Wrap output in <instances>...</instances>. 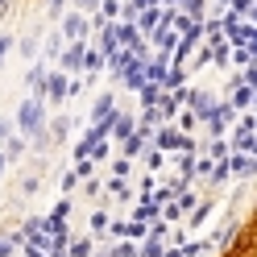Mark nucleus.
<instances>
[{"label": "nucleus", "mask_w": 257, "mask_h": 257, "mask_svg": "<svg viewBox=\"0 0 257 257\" xmlns=\"http://www.w3.org/2000/svg\"><path fill=\"white\" fill-rule=\"evenodd\" d=\"M100 5H104V0H71V9L87 13V17H91V13H100Z\"/></svg>", "instance_id": "79ce46f5"}, {"label": "nucleus", "mask_w": 257, "mask_h": 257, "mask_svg": "<svg viewBox=\"0 0 257 257\" xmlns=\"http://www.w3.org/2000/svg\"><path fill=\"white\" fill-rule=\"evenodd\" d=\"M162 5H174V9H183V5H187V0H162Z\"/></svg>", "instance_id": "4d7b16f0"}, {"label": "nucleus", "mask_w": 257, "mask_h": 257, "mask_svg": "<svg viewBox=\"0 0 257 257\" xmlns=\"http://www.w3.org/2000/svg\"><path fill=\"white\" fill-rule=\"evenodd\" d=\"M166 257H187V253H183V245H170V249H166Z\"/></svg>", "instance_id": "864d4df0"}, {"label": "nucleus", "mask_w": 257, "mask_h": 257, "mask_svg": "<svg viewBox=\"0 0 257 257\" xmlns=\"http://www.w3.org/2000/svg\"><path fill=\"white\" fill-rule=\"evenodd\" d=\"M100 71H108V58H104L100 46H87V54H83V75H100Z\"/></svg>", "instance_id": "f8f14e48"}, {"label": "nucleus", "mask_w": 257, "mask_h": 257, "mask_svg": "<svg viewBox=\"0 0 257 257\" xmlns=\"http://www.w3.org/2000/svg\"><path fill=\"white\" fill-rule=\"evenodd\" d=\"M150 228H154L150 220H128V224H124V240H137V245H141V240L150 236Z\"/></svg>", "instance_id": "dca6fc26"}, {"label": "nucleus", "mask_w": 257, "mask_h": 257, "mask_svg": "<svg viewBox=\"0 0 257 257\" xmlns=\"http://www.w3.org/2000/svg\"><path fill=\"white\" fill-rule=\"evenodd\" d=\"M154 150H162V154H195V137L162 124V128H158V137H154Z\"/></svg>", "instance_id": "f03ea898"}, {"label": "nucleus", "mask_w": 257, "mask_h": 257, "mask_svg": "<svg viewBox=\"0 0 257 257\" xmlns=\"http://www.w3.org/2000/svg\"><path fill=\"white\" fill-rule=\"evenodd\" d=\"M112 112H116V100H112V91H100V95H95V104H91V124H95V120H108Z\"/></svg>", "instance_id": "9b49d317"}, {"label": "nucleus", "mask_w": 257, "mask_h": 257, "mask_svg": "<svg viewBox=\"0 0 257 257\" xmlns=\"http://www.w3.org/2000/svg\"><path fill=\"white\" fill-rule=\"evenodd\" d=\"M166 158H170V154H162V150H154V146H150V154H146V166H150V174H154V170H162V166H166Z\"/></svg>", "instance_id": "e433bc0d"}, {"label": "nucleus", "mask_w": 257, "mask_h": 257, "mask_svg": "<svg viewBox=\"0 0 257 257\" xmlns=\"http://www.w3.org/2000/svg\"><path fill=\"white\" fill-rule=\"evenodd\" d=\"M137 95H141V108H158V100L166 95V87H162V83H146Z\"/></svg>", "instance_id": "a211bd4d"}, {"label": "nucleus", "mask_w": 257, "mask_h": 257, "mask_svg": "<svg viewBox=\"0 0 257 257\" xmlns=\"http://www.w3.org/2000/svg\"><path fill=\"white\" fill-rule=\"evenodd\" d=\"M183 13H187L191 21H207V0H187Z\"/></svg>", "instance_id": "cd10ccee"}, {"label": "nucleus", "mask_w": 257, "mask_h": 257, "mask_svg": "<svg viewBox=\"0 0 257 257\" xmlns=\"http://www.w3.org/2000/svg\"><path fill=\"white\" fill-rule=\"evenodd\" d=\"M87 46H91V42H71L67 50L58 54V71H71V75H79V71H83V54H87Z\"/></svg>", "instance_id": "39448f33"}, {"label": "nucleus", "mask_w": 257, "mask_h": 257, "mask_svg": "<svg viewBox=\"0 0 257 257\" xmlns=\"http://www.w3.org/2000/svg\"><path fill=\"white\" fill-rule=\"evenodd\" d=\"M207 62H212V46H207V42H203V46H199V50H195V54H191V62H187V67H191V71H199V67H207Z\"/></svg>", "instance_id": "c756f323"}, {"label": "nucleus", "mask_w": 257, "mask_h": 257, "mask_svg": "<svg viewBox=\"0 0 257 257\" xmlns=\"http://www.w3.org/2000/svg\"><path fill=\"white\" fill-rule=\"evenodd\" d=\"M207 158H216V162H224V158H232V146H228V141H212V146H207Z\"/></svg>", "instance_id": "7c9ffc66"}, {"label": "nucleus", "mask_w": 257, "mask_h": 257, "mask_svg": "<svg viewBox=\"0 0 257 257\" xmlns=\"http://www.w3.org/2000/svg\"><path fill=\"white\" fill-rule=\"evenodd\" d=\"M195 124H199V116L191 108H183L179 116H174V128H179V133H195Z\"/></svg>", "instance_id": "393cba45"}, {"label": "nucleus", "mask_w": 257, "mask_h": 257, "mask_svg": "<svg viewBox=\"0 0 257 257\" xmlns=\"http://www.w3.org/2000/svg\"><path fill=\"white\" fill-rule=\"evenodd\" d=\"M58 34L67 38V42H87L91 38V17H87V13H79V9H71L67 17L58 21Z\"/></svg>", "instance_id": "7ed1b4c3"}, {"label": "nucleus", "mask_w": 257, "mask_h": 257, "mask_svg": "<svg viewBox=\"0 0 257 257\" xmlns=\"http://www.w3.org/2000/svg\"><path fill=\"white\" fill-rule=\"evenodd\" d=\"M108 257H141V245L137 240H116V245L108 249Z\"/></svg>", "instance_id": "b1692460"}, {"label": "nucleus", "mask_w": 257, "mask_h": 257, "mask_svg": "<svg viewBox=\"0 0 257 257\" xmlns=\"http://www.w3.org/2000/svg\"><path fill=\"white\" fill-rule=\"evenodd\" d=\"M67 133H71V116H62V112H58V116L50 120V137H54V146H62V141H67Z\"/></svg>", "instance_id": "6ab92c4d"}, {"label": "nucleus", "mask_w": 257, "mask_h": 257, "mask_svg": "<svg viewBox=\"0 0 257 257\" xmlns=\"http://www.w3.org/2000/svg\"><path fill=\"white\" fill-rule=\"evenodd\" d=\"M183 38L174 34V29H158V34L150 38V46H154V54H174V46H179Z\"/></svg>", "instance_id": "1a4fd4ad"}, {"label": "nucleus", "mask_w": 257, "mask_h": 257, "mask_svg": "<svg viewBox=\"0 0 257 257\" xmlns=\"http://www.w3.org/2000/svg\"><path fill=\"white\" fill-rule=\"evenodd\" d=\"M91 166H95V162H87V158H79V162H75V174H79V179L87 183V179H95V174H91Z\"/></svg>", "instance_id": "a18cd8bd"}, {"label": "nucleus", "mask_w": 257, "mask_h": 257, "mask_svg": "<svg viewBox=\"0 0 257 257\" xmlns=\"http://www.w3.org/2000/svg\"><path fill=\"white\" fill-rule=\"evenodd\" d=\"M162 216V207L154 203V195H141V203L133 207V220H158Z\"/></svg>", "instance_id": "2eb2a0df"}, {"label": "nucleus", "mask_w": 257, "mask_h": 257, "mask_svg": "<svg viewBox=\"0 0 257 257\" xmlns=\"http://www.w3.org/2000/svg\"><path fill=\"white\" fill-rule=\"evenodd\" d=\"M79 183H83V179H79L75 170H67V174H62V179H58V191H62V195H71V191H75Z\"/></svg>", "instance_id": "4c0bfd02"}, {"label": "nucleus", "mask_w": 257, "mask_h": 257, "mask_svg": "<svg viewBox=\"0 0 257 257\" xmlns=\"http://www.w3.org/2000/svg\"><path fill=\"white\" fill-rule=\"evenodd\" d=\"M25 141H29V137H21V133H13V137L5 141V158H9V162H17V158L25 154Z\"/></svg>", "instance_id": "5701e85b"}, {"label": "nucleus", "mask_w": 257, "mask_h": 257, "mask_svg": "<svg viewBox=\"0 0 257 257\" xmlns=\"http://www.w3.org/2000/svg\"><path fill=\"white\" fill-rule=\"evenodd\" d=\"M253 257H257V253H253Z\"/></svg>", "instance_id": "052dcab7"}, {"label": "nucleus", "mask_w": 257, "mask_h": 257, "mask_svg": "<svg viewBox=\"0 0 257 257\" xmlns=\"http://www.w3.org/2000/svg\"><path fill=\"white\" fill-rule=\"evenodd\" d=\"M232 179V166H228V158H224V162H216V170H212V187H224Z\"/></svg>", "instance_id": "2f4dec72"}, {"label": "nucleus", "mask_w": 257, "mask_h": 257, "mask_svg": "<svg viewBox=\"0 0 257 257\" xmlns=\"http://www.w3.org/2000/svg\"><path fill=\"white\" fill-rule=\"evenodd\" d=\"M38 187H42V170H29V174H21V183H17V191H21V199H29V195H38Z\"/></svg>", "instance_id": "f3484780"}, {"label": "nucleus", "mask_w": 257, "mask_h": 257, "mask_svg": "<svg viewBox=\"0 0 257 257\" xmlns=\"http://www.w3.org/2000/svg\"><path fill=\"white\" fill-rule=\"evenodd\" d=\"M5 166H9V158H5V150H0V179H5Z\"/></svg>", "instance_id": "6e6d98bb"}, {"label": "nucleus", "mask_w": 257, "mask_h": 257, "mask_svg": "<svg viewBox=\"0 0 257 257\" xmlns=\"http://www.w3.org/2000/svg\"><path fill=\"white\" fill-rule=\"evenodd\" d=\"M9 50H13V34H0V62H5Z\"/></svg>", "instance_id": "603ef678"}, {"label": "nucleus", "mask_w": 257, "mask_h": 257, "mask_svg": "<svg viewBox=\"0 0 257 257\" xmlns=\"http://www.w3.org/2000/svg\"><path fill=\"white\" fill-rule=\"evenodd\" d=\"M108 195H116L120 203L133 199V191H128V179H108Z\"/></svg>", "instance_id": "bb28decb"}, {"label": "nucleus", "mask_w": 257, "mask_h": 257, "mask_svg": "<svg viewBox=\"0 0 257 257\" xmlns=\"http://www.w3.org/2000/svg\"><path fill=\"white\" fill-rule=\"evenodd\" d=\"M253 5H257V0H232V5H228V9L236 13V17H249V9H253Z\"/></svg>", "instance_id": "de8ad7c7"}, {"label": "nucleus", "mask_w": 257, "mask_h": 257, "mask_svg": "<svg viewBox=\"0 0 257 257\" xmlns=\"http://www.w3.org/2000/svg\"><path fill=\"white\" fill-rule=\"evenodd\" d=\"M249 112H257V95H253V108H249Z\"/></svg>", "instance_id": "13d9d810"}, {"label": "nucleus", "mask_w": 257, "mask_h": 257, "mask_svg": "<svg viewBox=\"0 0 257 257\" xmlns=\"http://www.w3.org/2000/svg\"><path fill=\"white\" fill-rule=\"evenodd\" d=\"M174 87H187V67H170V75H166V91H174Z\"/></svg>", "instance_id": "473e14b6"}, {"label": "nucleus", "mask_w": 257, "mask_h": 257, "mask_svg": "<svg viewBox=\"0 0 257 257\" xmlns=\"http://www.w3.org/2000/svg\"><path fill=\"white\" fill-rule=\"evenodd\" d=\"M137 29H141V38H154L158 29H162V9H146L137 17Z\"/></svg>", "instance_id": "9d476101"}, {"label": "nucleus", "mask_w": 257, "mask_h": 257, "mask_svg": "<svg viewBox=\"0 0 257 257\" xmlns=\"http://www.w3.org/2000/svg\"><path fill=\"white\" fill-rule=\"evenodd\" d=\"M46 75H50V67H46V58H38L34 67L25 71V87H29V95H42V91H46ZM42 100H46V95H42Z\"/></svg>", "instance_id": "0eeeda50"}, {"label": "nucleus", "mask_w": 257, "mask_h": 257, "mask_svg": "<svg viewBox=\"0 0 257 257\" xmlns=\"http://www.w3.org/2000/svg\"><path fill=\"white\" fill-rule=\"evenodd\" d=\"M174 203L183 207V216H191V212H195V203H199V199H195V191H179V195H174Z\"/></svg>", "instance_id": "c9c22d12"}, {"label": "nucleus", "mask_w": 257, "mask_h": 257, "mask_svg": "<svg viewBox=\"0 0 257 257\" xmlns=\"http://www.w3.org/2000/svg\"><path fill=\"white\" fill-rule=\"evenodd\" d=\"M83 191H87V199H95L104 187H100V179H87V183H83Z\"/></svg>", "instance_id": "8fccbe9b"}, {"label": "nucleus", "mask_w": 257, "mask_h": 257, "mask_svg": "<svg viewBox=\"0 0 257 257\" xmlns=\"http://www.w3.org/2000/svg\"><path fill=\"white\" fill-rule=\"evenodd\" d=\"M46 104H62V100H71V79H67V71H50V75H46Z\"/></svg>", "instance_id": "20e7f679"}, {"label": "nucleus", "mask_w": 257, "mask_h": 257, "mask_svg": "<svg viewBox=\"0 0 257 257\" xmlns=\"http://www.w3.org/2000/svg\"><path fill=\"white\" fill-rule=\"evenodd\" d=\"M212 212H216V203H212V199H199V203H195V212L187 216V220H191V228H199V224L212 216Z\"/></svg>", "instance_id": "aec40b11"}, {"label": "nucleus", "mask_w": 257, "mask_h": 257, "mask_svg": "<svg viewBox=\"0 0 257 257\" xmlns=\"http://www.w3.org/2000/svg\"><path fill=\"white\" fill-rule=\"evenodd\" d=\"M128 174H133V162H128V158H116V162H112V179H128Z\"/></svg>", "instance_id": "58836bf2"}, {"label": "nucleus", "mask_w": 257, "mask_h": 257, "mask_svg": "<svg viewBox=\"0 0 257 257\" xmlns=\"http://www.w3.org/2000/svg\"><path fill=\"white\" fill-rule=\"evenodd\" d=\"M141 257H166V240L162 236H146L141 240Z\"/></svg>", "instance_id": "412c9836"}, {"label": "nucleus", "mask_w": 257, "mask_h": 257, "mask_svg": "<svg viewBox=\"0 0 257 257\" xmlns=\"http://www.w3.org/2000/svg\"><path fill=\"white\" fill-rule=\"evenodd\" d=\"M120 83H124L128 91H141V87H146V58H137L133 67L124 71V79H120Z\"/></svg>", "instance_id": "ddd939ff"}, {"label": "nucleus", "mask_w": 257, "mask_h": 257, "mask_svg": "<svg viewBox=\"0 0 257 257\" xmlns=\"http://www.w3.org/2000/svg\"><path fill=\"white\" fill-rule=\"evenodd\" d=\"M21 54H25V58H34V54H38V38H34V34H25V38H21Z\"/></svg>", "instance_id": "49530a36"}, {"label": "nucleus", "mask_w": 257, "mask_h": 257, "mask_svg": "<svg viewBox=\"0 0 257 257\" xmlns=\"http://www.w3.org/2000/svg\"><path fill=\"white\" fill-rule=\"evenodd\" d=\"M87 253H91V236H75L67 249V257H87Z\"/></svg>", "instance_id": "72a5a7b5"}, {"label": "nucleus", "mask_w": 257, "mask_h": 257, "mask_svg": "<svg viewBox=\"0 0 257 257\" xmlns=\"http://www.w3.org/2000/svg\"><path fill=\"white\" fill-rule=\"evenodd\" d=\"M133 133H137V116H128V112H116V120H112V137L124 146Z\"/></svg>", "instance_id": "6e6552de"}, {"label": "nucleus", "mask_w": 257, "mask_h": 257, "mask_svg": "<svg viewBox=\"0 0 257 257\" xmlns=\"http://www.w3.org/2000/svg\"><path fill=\"white\" fill-rule=\"evenodd\" d=\"M212 170H216V158H199V162H195V174H199V179H212Z\"/></svg>", "instance_id": "37998d69"}, {"label": "nucleus", "mask_w": 257, "mask_h": 257, "mask_svg": "<svg viewBox=\"0 0 257 257\" xmlns=\"http://www.w3.org/2000/svg\"><path fill=\"white\" fill-rule=\"evenodd\" d=\"M46 13H50V21H62L71 13V0H46Z\"/></svg>", "instance_id": "c85d7f7f"}, {"label": "nucleus", "mask_w": 257, "mask_h": 257, "mask_svg": "<svg viewBox=\"0 0 257 257\" xmlns=\"http://www.w3.org/2000/svg\"><path fill=\"white\" fill-rule=\"evenodd\" d=\"M240 79H245L249 87H257V62H253V67H245V71H240Z\"/></svg>", "instance_id": "3c124183"}, {"label": "nucleus", "mask_w": 257, "mask_h": 257, "mask_svg": "<svg viewBox=\"0 0 257 257\" xmlns=\"http://www.w3.org/2000/svg\"><path fill=\"white\" fill-rule=\"evenodd\" d=\"M13 5H17V0H0V17H5V13H9Z\"/></svg>", "instance_id": "5fc2aeb1"}, {"label": "nucleus", "mask_w": 257, "mask_h": 257, "mask_svg": "<svg viewBox=\"0 0 257 257\" xmlns=\"http://www.w3.org/2000/svg\"><path fill=\"white\" fill-rule=\"evenodd\" d=\"M154 120H162V116H158V108H141V116H137V124H150V128H154Z\"/></svg>", "instance_id": "09e8293b"}, {"label": "nucleus", "mask_w": 257, "mask_h": 257, "mask_svg": "<svg viewBox=\"0 0 257 257\" xmlns=\"http://www.w3.org/2000/svg\"><path fill=\"white\" fill-rule=\"evenodd\" d=\"M13 120H17V133L21 137L34 141L38 133L50 128V120H46V100H42V95H25V100L17 104V116H13Z\"/></svg>", "instance_id": "f257e3e1"}, {"label": "nucleus", "mask_w": 257, "mask_h": 257, "mask_svg": "<svg viewBox=\"0 0 257 257\" xmlns=\"http://www.w3.org/2000/svg\"><path fill=\"white\" fill-rule=\"evenodd\" d=\"M232 67H236V71L253 67V54H249V46H236V50H232Z\"/></svg>", "instance_id": "f704fd0d"}, {"label": "nucleus", "mask_w": 257, "mask_h": 257, "mask_svg": "<svg viewBox=\"0 0 257 257\" xmlns=\"http://www.w3.org/2000/svg\"><path fill=\"white\" fill-rule=\"evenodd\" d=\"M162 220H166V224H179V220H183V207H179V203L170 199V203L162 207Z\"/></svg>", "instance_id": "a19ab883"}, {"label": "nucleus", "mask_w": 257, "mask_h": 257, "mask_svg": "<svg viewBox=\"0 0 257 257\" xmlns=\"http://www.w3.org/2000/svg\"><path fill=\"white\" fill-rule=\"evenodd\" d=\"M216 120H220V124H232V120H236V108H232L228 100H220V112H216Z\"/></svg>", "instance_id": "ea45409f"}, {"label": "nucleus", "mask_w": 257, "mask_h": 257, "mask_svg": "<svg viewBox=\"0 0 257 257\" xmlns=\"http://www.w3.org/2000/svg\"><path fill=\"white\" fill-rule=\"evenodd\" d=\"M253 95H257V87H249V83H240V87H232V95H228V104H232L236 112H249V108H253Z\"/></svg>", "instance_id": "4468645a"}, {"label": "nucleus", "mask_w": 257, "mask_h": 257, "mask_svg": "<svg viewBox=\"0 0 257 257\" xmlns=\"http://www.w3.org/2000/svg\"><path fill=\"white\" fill-rule=\"evenodd\" d=\"M17 133V120H9V116H0V146H5V141Z\"/></svg>", "instance_id": "c03bdc74"}, {"label": "nucleus", "mask_w": 257, "mask_h": 257, "mask_svg": "<svg viewBox=\"0 0 257 257\" xmlns=\"http://www.w3.org/2000/svg\"><path fill=\"white\" fill-rule=\"evenodd\" d=\"M249 224H253V228H257V216H253V220H249Z\"/></svg>", "instance_id": "bf43d9fd"}, {"label": "nucleus", "mask_w": 257, "mask_h": 257, "mask_svg": "<svg viewBox=\"0 0 257 257\" xmlns=\"http://www.w3.org/2000/svg\"><path fill=\"white\" fill-rule=\"evenodd\" d=\"M108 212H104V207H95V212H91V236H108Z\"/></svg>", "instance_id": "a878e982"}, {"label": "nucleus", "mask_w": 257, "mask_h": 257, "mask_svg": "<svg viewBox=\"0 0 257 257\" xmlns=\"http://www.w3.org/2000/svg\"><path fill=\"white\" fill-rule=\"evenodd\" d=\"M67 46H71V42H67V38H62V34H58V29H54V34H50V38H46V54H42V58H58L62 50H67Z\"/></svg>", "instance_id": "4be33fe9"}, {"label": "nucleus", "mask_w": 257, "mask_h": 257, "mask_svg": "<svg viewBox=\"0 0 257 257\" xmlns=\"http://www.w3.org/2000/svg\"><path fill=\"white\" fill-rule=\"evenodd\" d=\"M191 112L199 116V124H212V120H216V112H220V100H216V95H207V91H195V100H191Z\"/></svg>", "instance_id": "423d86ee"}]
</instances>
